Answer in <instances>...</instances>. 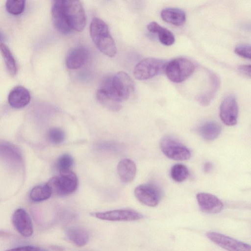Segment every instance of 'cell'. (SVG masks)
I'll return each mask as SVG.
<instances>
[{
    "instance_id": "obj_10",
    "label": "cell",
    "mask_w": 251,
    "mask_h": 251,
    "mask_svg": "<svg viewBox=\"0 0 251 251\" xmlns=\"http://www.w3.org/2000/svg\"><path fill=\"white\" fill-rule=\"evenodd\" d=\"M220 117L226 125L233 126L237 122L238 106L233 95L227 96L222 101L220 107Z\"/></svg>"
},
{
    "instance_id": "obj_3",
    "label": "cell",
    "mask_w": 251,
    "mask_h": 251,
    "mask_svg": "<svg viewBox=\"0 0 251 251\" xmlns=\"http://www.w3.org/2000/svg\"><path fill=\"white\" fill-rule=\"evenodd\" d=\"M64 18L72 32H79L85 28L86 15L81 2L77 0H62Z\"/></svg>"
},
{
    "instance_id": "obj_30",
    "label": "cell",
    "mask_w": 251,
    "mask_h": 251,
    "mask_svg": "<svg viewBox=\"0 0 251 251\" xmlns=\"http://www.w3.org/2000/svg\"><path fill=\"white\" fill-rule=\"evenodd\" d=\"M73 162V158L68 154H64L60 156L57 162V167L59 172L70 170Z\"/></svg>"
},
{
    "instance_id": "obj_28",
    "label": "cell",
    "mask_w": 251,
    "mask_h": 251,
    "mask_svg": "<svg viewBox=\"0 0 251 251\" xmlns=\"http://www.w3.org/2000/svg\"><path fill=\"white\" fill-rule=\"evenodd\" d=\"M25 5L24 0H7L6 2V9L8 13L16 15L23 12Z\"/></svg>"
},
{
    "instance_id": "obj_23",
    "label": "cell",
    "mask_w": 251,
    "mask_h": 251,
    "mask_svg": "<svg viewBox=\"0 0 251 251\" xmlns=\"http://www.w3.org/2000/svg\"><path fill=\"white\" fill-rule=\"evenodd\" d=\"M0 157L12 164L17 165L21 162V155L17 149L7 143L0 144Z\"/></svg>"
},
{
    "instance_id": "obj_22",
    "label": "cell",
    "mask_w": 251,
    "mask_h": 251,
    "mask_svg": "<svg viewBox=\"0 0 251 251\" xmlns=\"http://www.w3.org/2000/svg\"><path fill=\"white\" fill-rule=\"evenodd\" d=\"M210 85L205 93L199 96L197 100L202 106L208 105L214 98L220 86L219 78L214 74H210Z\"/></svg>"
},
{
    "instance_id": "obj_26",
    "label": "cell",
    "mask_w": 251,
    "mask_h": 251,
    "mask_svg": "<svg viewBox=\"0 0 251 251\" xmlns=\"http://www.w3.org/2000/svg\"><path fill=\"white\" fill-rule=\"evenodd\" d=\"M0 50L8 73L11 75H15L17 72L16 63L9 48L4 44L0 43Z\"/></svg>"
},
{
    "instance_id": "obj_17",
    "label": "cell",
    "mask_w": 251,
    "mask_h": 251,
    "mask_svg": "<svg viewBox=\"0 0 251 251\" xmlns=\"http://www.w3.org/2000/svg\"><path fill=\"white\" fill-rule=\"evenodd\" d=\"M160 15L164 21L176 26L183 25L186 19L185 12L178 8H164L161 11Z\"/></svg>"
},
{
    "instance_id": "obj_5",
    "label": "cell",
    "mask_w": 251,
    "mask_h": 251,
    "mask_svg": "<svg viewBox=\"0 0 251 251\" xmlns=\"http://www.w3.org/2000/svg\"><path fill=\"white\" fill-rule=\"evenodd\" d=\"M194 70L195 65L191 61L185 58L179 57L168 62L165 72L171 81L180 83L189 77Z\"/></svg>"
},
{
    "instance_id": "obj_33",
    "label": "cell",
    "mask_w": 251,
    "mask_h": 251,
    "mask_svg": "<svg viewBox=\"0 0 251 251\" xmlns=\"http://www.w3.org/2000/svg\"><path fill=\"white\" fill-rule=\"evenodd\" d=\"M239 72L244 75L247 77H251V65H242L238 67Z\"/></svg>"
},
{
    "instance_id": "obj_4",
    "label": "cell",
    "mask_w": 251,
    "mask_h": 251,
    "mask_svg": "<svg viewBox=\"0 0 251 251\" xmlns=\"http://www.w3.org/2000/svg\"><path fill=\"white\" fill-rule=\"evenodd\" d=\"M52 193L60 196L69 195L76 189V176L71 170L60 172V175L51 178L46 183Z\"/></svg>"
},
{
    "instance_id": "obj_20",
    "label": "cell",
    "mask_w": 251,
    "mask_h": 251,
    "mask_svg": "<svg viewBox=\"0 0 251 251\" xmlns=\"http://www.w3.org/2000/svg\"><path fill=\"white\" fill-rule=\"evenodd\" d=\"M147 29L151 33L157 34L159 41L164 45L171 46L175 41V38L173 33L156 22H151L149 23L147 25Z\"/></svg>"
},
{
    "instance_id": "obj_1",
    "label": "cell",
    "mask_w": 251,
    "mask_h": 251,
    "mask_svg": "<svg viewBox=\"0 0 251 251\" xmlns=\"http://www.w3.org/2000/svg\"><path fill=\"white\" fill-rule=\"evenodd\" d=\"M99 88L105 90L115 100L121 103L129 98L134 91V85L130 76L121 71L112 77L104 78Z\"/></svg>"
},
{
    "instance_id": "obj_14",
    "label": "cell",
    "mask_w": 251,
    "mask_h": 251,
    "mask_svg": "<svg viewBox=\"0 0 251 251\" xmlns=\"http://www.w3.org/2000/svg\"><path fill=\"white\" fill-rule=\"evenodd\" d=\"M51 12L52 23L58 31L64 34L72 32L64 17L62 0L53 1Z\"/></svg>"
},
{
    "instance_id": "obj_11",
    "label": "cell",
    "mask_w": 251,
    "mask_h": 251,
    "mask_svg": "<svg viewBox=\"0 0 251 251\" xmlns=\"http://www.w3.org/2000/svg\"><path fill=\"white\" fill-rule=\"evenodd\" d=\"M94 216L99 219L109 221H134L143 218L140 213L131 209H117L97 212Z\"/></svg>"
},
{
    "instance_id": "obj_9",
    "label": "cell",
    "mask_w": 251,
    "mask_h": 251,
    "mask_svg": "<svg viewBox=\"0 0 251 251\" xmlns=\"http://www.w3.org/2000/svg\"><path fill=\"white\" fill-rule=\"evenodd\" d=\"M206 236L212 242L227 251H251L250 245L223 234L208 232Z\"/></svg>"
},
{
    "instance_id": "obj_7",
    "label": "cell",
    "mask_w": 251,
    "mask_h": 251,
    "mask_svg": "<svg viewBox=\"0 0 251 251\" xmlns=\"http://www.w3.org/2000/svg\"><path fill=\"white\" fill-rule=\"evenodd\" d=\"M160 149L168 158L177 161L189 159L190 151L178 140L170 136L163 137L160 142Z\"/></svg>"
},
{
    "instance_id": "obj_18",
    "label": "cell",
    "mask_w": 251,
    "mask_h": 251,
    "mask_svg": "<svg viewBox=\"0 0 251 251\" xmlns=\"http://www.w3.org/2000/svg\"><path fill=\"white\" fill-rule=\"evenodd\" d=\"M117 171L122 181L129 183L132 181L135 176L136 166L132 160L124 159L118 163Z\"/></svg>"
},
{
    "instance_id": "obj_34",
    "label": "cell",
    "mask_w": 251,
    "mask_h": 251,
    "mask_svg": "<svg viewBox=\"0 0 251 251\" xmlns=\"http://www.w3.org/2000/svg\"><path fill=\"white\" fill-rule=\"evenodd\" d=\"M203 171L205 173H209L212 170V164L209 162H205L203 167Z\"/></svg>"
},
{
    "instance_id": "obj_27",
    "label": "cell",
    "mask_w": 251,
    "mask_h": 251,
    "mask_svg": "<svg viewBox=\"0 0 251 251\" xmlns=\"http://www.w3.org/2000/svg\"><path fill=\"white\" fill-rule=\"evenodd\" d=\"M189 175V171L187 167L181 164L174 165L170 171L172 178L177 182L184 181L188 177Z\"/></svg>"
},
{
    "instance_id": "obj_31",
    "label": "cell",
    "mask_w": 251,
    "mask_h": 251,
    "mask_svg": "<svg viewBox=\"0 0 251 251\" xmlns=\"http://www.w3.org/2000/svg\"><path fill=\"white\" fill-rule=\"evenodd\" d=\"M235 53L238 55L246 59H251V50L250 44H241L237 45L234 49Z\"/></svg>"
},
{
    "instance_id": "obj_32",
    "label": "cell",
    "mask_w": 251,
    "mask_h": 251,
    "mask_svg": "<svg viewBox=\"0 0 251 251\" xmlns=\"http://www.w3.org/2000/svg\"><path fill=\"white\" fill-rule=\"evenodd\" d=\"M5 251H49L44 248L32 246H24L18 247L12 249H10Z\"/></svg>"
},
{
    "instance_id": "obj_15",
    "label": "cell",
    "mask_w": 251,
    "mask_h": 251,
    "mask_svg": "<svg viewBox=\"0 0 251 251\" xmlns=\"http://www.w3.org/2000/svg\"><path fill=\"white\" fill-rule=\"evenodd\" d=\"M88 56V51L86 48L76 47L73 49L67 55L66 65L70 70L80 68L86 63Z\"/></svg>"
},
{
    "instance_id": "obj_35",
    "label": "cell",
    "mask_w": 251,
    "mask_h": 251,
    "mask_svg": "<svg viewBox=\"0 0 251 251\" xmlns=\"http://www.w3.org/2000/svg\"><path fill=\"white\" fill-rule=\"evenodd\" d=\"M51 249L55 251H64V249L60 246H53L51 247Z\"/></svg>"
},
{
    "instance_id": "obj_21",
    "label": "cell",
    "mask_w": 251,
    "mask_h": 251,
    "mask_svg": "<svg viewBox=\"0 0 251 251\" xmlns=\"http://www.w3.org/2000/svg\"><path fill=\"white\" fill-rule=\"evenodd\" d=\"M221 131V128L219 125L213 121L206 122L198 128L201 136L207 141H212L217 138Z\"/></svg>"
},
{
    "instance_id": "obj_2",
    "label": "cell",
    "mask_w": 251,
    "mask_h": 251,
    "mask_svg": "<svg viewBox=\"0 0 251 251\" xmlns=\"http://www.w3.org/2000/svg\"><path fill=\"white\" fill-rule=\"evenodd\" d=\"M89 31L94 44L100 52L110 57L115 55L116 46L105 22L99 18H94L90 23Z\"/></svg>"
},
{
    "instance_id": "obj_25",
    "label": "cell",
    "mask_w": 251,
    "mask_h": 251,
    "mask_svg": "<svg viewBox=\"0 0 251 251\" xmlns=\"http://www.w3.org/2000/svg\"><path fill=\"white\" fill-rule=\"evenodd\" d=\"M52 194L47 184H41L32 189L30 193V198L33 201L40 202L49 199Z\"/></svg>"
},
{
    "instance_id": "obj_13",
    "label": "cell",
    "mask_w": 251,
    "mask_h": 251,
    "mask_svg": "<svg viewBox=\"0 0 251 251\" xmlns=\"http://www.w3.org/2000/svg\"><path fill=\"white\" fill-rule=\"evenodd\" d=\"M197 200L201 209L207 213H217L223 208V204L221 201L211 194L198 193L197 195Z\"/></svg>"
},
{
    "instance_id": "obj_16",
    "label": "cell",
    "mask_w": 251,
    "mask_h": 251,
    "mask_svg": "<svg viewBox=\"0 0 251 251\" xmlns=\"http://www.w3.org/2000/svg\"><path fill=\"white\" fill-rule=\"evenodd\" d=\"M30 95L28 91L24 87L17 86L9 93L8 100L9 104L15 108H21L28 104Z\"/></svg>"
},
{
    "instance_id": "obj_29",
    "label": "cell",
    "mask_w": 251,
    "mask_h": 251,
    "mask_svg": "<svg viewBox=\"0 0 251 251\" xmlns=\"http://www.w3.org/2000/svg\"><path fill=\"white\" fill-rule=\"evenodd\" d=\"M48 139L50 142L57 144L62 143L65 139V133L60 128L52 127L49 130Z\"/></svg>"
},
{
    "instance_id": "obj_19",
    "label": "cell",
    "mask_w": 251,
    "mask_h": 251,
    "mask_svg": "<svg viewBox=\"0 0 251 251\" xmlns=\"http://www.w3.org/2000/svg\"><path fill=\"white\" fill-rule=\"evenodd\" d=\"M67 238L75 246L81 247L88 242L89 235L88 232L79 226H70L65 230Z\"/></svg>"
},
{
    "instance_id": "obj_8",
    "label": "cell",
    "mask_w": 251,
    "mask_h": 251,
    "mask_svg": "<svg viewBox=\"0 0 251 251\" xmlns=\"http://www.w3.org/2000/svg\"><path fill=\"white\" fill-rule=\"evenodd\" d=\"M137 199L142 203L149 206H156L161 197L160 188L153 183H146L137 186L134 190Z\"/></svg>"
},
{
    "instance_id": "obj_36",
    "label": "cell",
    "mask_w": 251,
    "mask_h": 251,
    "mask_svg": "<svg viewBox=\"0 0 251 251\" xmlns=\"http://www.w3.org/2000/svg\"><path fill=\"white\" fill-rule=\"evenodd\" d=\"M3 39V35L0 32V41Z\"/></svg>"
},
{
    "instance_id": "obj_12",
    "label": "cell",
    "mask_w": 251,
    "mask_h": 251,
    "mask_svg": "<svg viewBox=\"0 0 251 251\" xmlns=\"http://www.w3.org/2000/svg\"><path fill=\"white\" fill-rule=\"evenodd\" d=\"M12 223L16 229L22 236L28 237L33 232L31 218L23 208L17 209L12 216Z\"/></svg>"
},
{
    "instance_id": "obj_24",
    "label": "cell",
    "mask_w": 251,
    "mask_h": 251,
    "mask_svg": "<svg viewBox=\"0 0 251 251\" xmlns=\"http://www.w3.org/2000/svg\"><path fill=\"white\" fill-rule=\"evenodd\" d=\"M96 98L107 109L114 111L120 110L122 105L115 100L105 91L99 88L96 93Z\"/></svg>"
},
{
    "instance_id": "obj_6",
    "label": "cell",
    "mask_w": 251,
    "mask_h": 251,
    "mask_svg": "<svg viewBox=\"0 0 251 251\" xmlns=\"http://www.w3.org/2000/svg\"><path fill=\"white\" fill-rule=\"evenodd\" d=\"M167 62L156 58H145L139 62L134 69L135 77L140 80L151 78L165 72Z\"/></svg>"
}]
</instances>
